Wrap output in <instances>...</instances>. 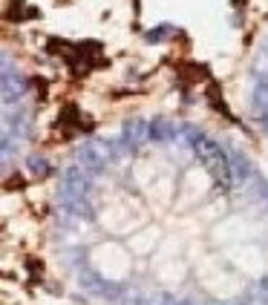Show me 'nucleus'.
<instances>
[{"label": "nucleus", "instance_id": "nucleus-1", "mask_svg": "<svg viewBox=\"0 0 268 305\" xmlns=\"http://www.w3.org/2000/svg\"><path fill=\"white\" fill-rule=\"evenodd\" d=\"M193 147H196V155L205 161V167L211 170L219 182L231 185V164H228V155L222 152V147L214 144L211 138H196V141H193Z\"/></svg>", "mask_w": 268, "mask_h": 305}]
</instances>
